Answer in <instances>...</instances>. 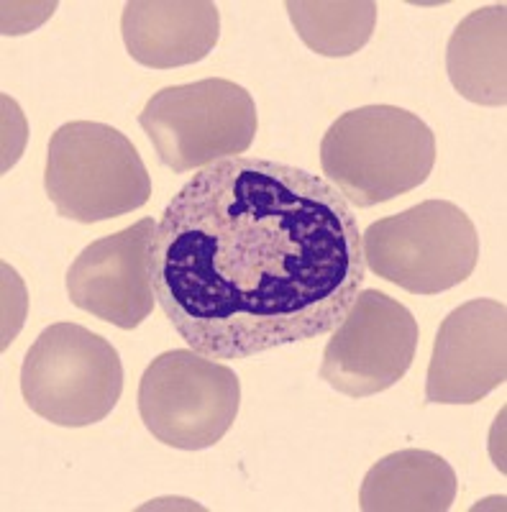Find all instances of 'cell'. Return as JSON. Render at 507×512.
I'll return each instance as SVG.
<instances>
[{"label": "cell", "mask_w": 507, "mask_h": 512, "mask_svg": "<svg viewBox=\"0 0 507 512\" xmlns=\"http://www.w3.org/2000/svg\"><path fill=\"white\" fill-rule=\"evenodd\" d=\"M418 338V320L403 303L379 290H362L333 328L321 379L346 397L390 390L413 367Z\"/></svg>", "instance_id": "8"}, {"label": "cell", "mask_w": 507, "mask_h": 512, "mask_svg": "<svg viewBox=\"0 0 507 512\" xmlns=\"http://www.w3.org/2000/svg\"><path fill=\"white\" fill-rule=\"evenodd\" d=\"M139 126L159 162L185 175L241 157L254 144L259 116L249 90L234 80L210 77L154 93L139 113Z\"/></svg>", "instance_id": "5"}, {"label": "cell", "mask_w": 507, "mask_h": 512, "mask_svg": "<svg viewBox=\"0 0 507 512\" xmlns=\"http://www.w3.org/2000/svg\"><path fill=\"white\" fill-rule=\"evenodd\" d=\"M126 52L144 67L172 70L203 62L221 36V13L210 0H131L123 6Z\"/></svg>", "instance_id": "11"}, {"label": "cell", "mask_w": 507, "mask_h": 512, "mask_svg": "<svg viewBox=\"0 0 507 512\" xmlns=\"http://www.w3.org/2000/svg\"><path fill=\"white\" fill-rule=\"evenodd\" d=\"M446 72L461 98L502 108L507 103V6L477 8L454 29Z\"/></svg>", "instance_id": "12"}, {"label": "cell", "mask_w": 507, "mask_h": 512, "mask_svg": "<svg viewBox=\"0 0 507 512\" xmlns=\"http://www.w3.org/2000/svg\"><path fill=\"white\" fill-rule=\"evenodd\" d=\"M149 277L190 349L246 359L331 333L367 264L354 208L326 177L231 157L172 195L149 244Z\"/></svg>", "instance_id": "1"}, {"label": "cell", "mask_w": 507, "mask_h": 512, "mask_svg": "<svg viewBox=\"0 0 507 512\" xmlns=\"http://www.w3.org/2000/svg\"><path fill=\"white\" fill-rule=\"evenodd\" d=\"M507 379V310L469 300L443 318L426 377V402L474 405Z\"/></svg>", "instance_id": "10"}, {"label": "cell", "mask_w": 507, "mask_h": 512, "mask_svg": "<svg viewBox=\"0 0 507 512\" xmlns=\"http://www.w3.org/2000/svg\"><path fill=\"white\" fill-rule=\"evenodd\" d=\"M154 228L157 221L141 218L134 226L85 246L67 272L70 303L121 331L139 328L157 305L149 277Z\"/></svg>", "instance_id": "9"}, {"label": "cell", "mask_w": 507, "mask_h": 512, "mask_svg": "<svg viewBox=\"0 0 507 512\" xmlns=\"http://www.w3.org/2000/svg\"><path fill=\"white\" fill-rule=\"evenodd\" d=\"M364 264L413 295H438L469 280L479 262L472 218L449 200H426L362 233Z\"/></svg>", "instance_id": "6"}, {"label": "cell", "mask_w": 507, "mask_h": 512, "mask_svg": "<svg viewBox=\"0 0 507 512\" xmlns=\"http://www.w3.org/2000/svg\"><path fill=\"white\" fill-rule=\"evenodd\" d=\"M241 382L228 364L195 349L152 359L139 382V415L159 443L180 451L216 446L234 425Z\"/></svg>", "instance_id": "7"}, {"label": "cell", "mask_w": 507, "mask_h": 512, "mask_svg": "<svg viewBox=\"0 0 507 512\" xmlns=\"http://www.w3.org/2000/svg\"><path fill=\"white\" fill-rule=\"evenodd\" d=\"M123 392L116 346L77 323L44 328L21 364V395L39 418L85 428L113 413Z\"/></svg>", "instance_id": "4"}, {"label": "cell", "mask_w": 507, "mask_h": 512, "mask_svg": "<svg viewBox=\"0 0 507 512\" xmlns=\"http://www.w3.org/2000/svg\"><path fill=\"white\" fill-rule=\"evenodd\" d=\"M44 190L67 221L100 223L144 208L152 177L139 149L118 128L70 121L49 139Z\"/></svg>", "instance_id": "3"}, {"label": "cell", "mask_w": 507, "mask_h": 512, "mask_svg": "<svg viewBox=\"0 0 507 512\" xmlns=\"http://www.w3.org/2000/svg\"><path fill=\"white\" fill-rule=\"evenodd\" d=\"M459 492L456 472L443 456L403 448L372 466L362 482L364 512H446Z\"/></svg>", "instance_id": "13"}, {"label": "cell", "mask_w": 507, "mask_h": 512, "mask_svg": "<svg viewBox=\"0 0 507 512\" xmlns=\"http://www.w3.org/2000/svg\"><path fill=\"white\" fill-rule=\"evenodd\" d=\"M285 8L305 47L331 59L362 52L377 26L374 0H287Z\"/></svg>", "instance_id": "14"}, {"label": "cell", "mask_w": 507, "mask_h": 512, "mask_svg": "<svg viewBox=\"0 0 507 512\" xmlns=\"http://www.w3.org/2000/svg\"><path fill=\"white\" fill-rule=\"evenodd\" d=\"M436 164V134L418 113L364 105L328 126L321 141L326 180L349 205L374 208L415 190Z\"/></svg>", "instance_id": "2"}]
</instances>
